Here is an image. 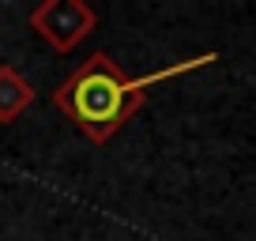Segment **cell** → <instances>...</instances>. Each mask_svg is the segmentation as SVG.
Here are the masks:
<instances>
[{
	"label": "cell",
	"instance_id": "cell-1",
	"mask_svg": "<svg viewBox=\"0 0 256 241\" xmlns=\"http://www.w3.org/2000/svg\"><path fill=\"white\" fill-rule=\"evenodd\" d=\"M215 56L218 53H200V56H192V60H181V64H170V68H162V72L144 76V80H128L110 53H90L87 60L53 90V102H56V110L68 113L94 144H106V140L117 136V132L124 128V120L144 106L147 87H154V83H162V80H174V76H184V72H192V68H204V64H211Z\"/></svg>",
	"mask_w": 256,
	"mask_h": 241
},
{
	"label": "cell",
	"instance_id": "cell-2",
	"mask_svg": "<svg viewBox=\"0 0 256 241\" xmlns=\"http://www.w3.org/2000/svg\"><path fill=\"white\" fill-rule=\"evenodd\" d=\"M30 26L56 53H68L98 26V16L83 0H46L30 12Z\"/></svg>",
	"mask_w": 256,
	"mask_h": 241
},
{
	"label": "cell",
	"instance_id": "cell-3",
	"mask_svg": "<svg viewBox=\"0 0 256 241\" xmlns=\"http://www.w3.org/2000/svg\"><path fill=\"white\" fill-rule=\"evenodd\" d=\"M34 87L16 72V68L0 64V124H12L23 110H30Z\"/></svg>",
	"mask_w": 256,
	"mask_h": 241
}]
</instances>
